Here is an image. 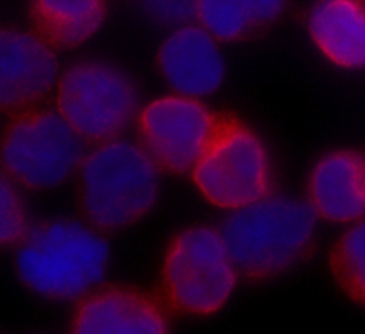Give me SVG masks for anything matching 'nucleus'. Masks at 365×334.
<instances>
[{"label":"nucleus","instance_id":"1","mask_svg":"<svg viewBox=\"0 0 365 334\" xmlns=\"http://www.w3.org/2000/svg\"><path fill=\"white\" fill-rule=\"evenodd\" d=\"M16 248L14 264L21 284L53 303H77L103 284L110 263L104 234L70 217L31 224Z\"/></svg>","mask_w":365,"mask_h":334},{"label":"nucleus","instance_id":"9","mask_svg":"<svg viewBox=\"0 0 365 334\" xmlns=\"http://www.w3.org/2000/svg\"><path fill=\"white\" fill-rule=\"evenodd\" d=\"M68 334H171L170 311L143 288L101 284L76 303Z\"/></svg>","mask_w":365,"mask_h":334},{"label":"nucleus","instance_id":"7","mask_svg":"<svg viewBox=\"0 0 365 334\" xmlns=\"http://www.w3.org/2000/svg\"><path fill=\"white\" fill-rule=\"evenodd\" d=\"M84 141L56 108L14 113L0 136V168L19 187L47 191L77 174Z\"/></svg>","mask_w":365,"mask_h":334},{"label":"nucleus","instance_id":"12","mask_svg":"<svg viewBox=\"0 0 365 334\" xmlns=\"http://www.w3.org/2000/svg\"><path fill=\"white\" fill-rule=\"evenodd\" d=\"M318 220L351 226L365 218V150L336 147L309 167L305 198Z\"/></svg>","mask_w":365,"mask_h":334},{"label":"nucleus","instance_id":"2","mask_svg":"<svg viewBox=\"0 0 365 334\" xmlns=\"http://www.w3.org/2000/svg\"><path fill=\"white\" fill-rule=\"evenodd\" d=\"M218 228L241 277L267 283L305 261L317 241L318 218L305 200L272 193L228 213Z\"/></svg>","mask_w":365,"mask_h":334},{"label":"nucleus","instance_id":"10","mask_svg":"<svg viewBox=\"0 0 365 334\" xmlns=\"http://www.w3.org/2000/svg\"><path fill=\"white\" fill-rule=\"evenodd\" d=\"M56 50L33 30L0 27V110L36 107L60 77Z\"/></svg>","mask_w":365,"mask_h":334},{"label":"nucleus","instance_id":"14","mask_svg":"<svg viewBox=\"0 0 365 334\" xmlns=\"http://www.w3.org/2000/svg\"><path fill=\"white\" fill-rule=\"evenodd\" d=\"M107 14V0H27L33 31L54 50L88 41L101 30Z\"/></svg>","mask_w":365,"mask_h":334},{"label":"nucleus","instance_id":"5","mask_svg":"<svg viewBox=\"0 0 365 334\" xmlns=\"http://www.w3.org/2000/svg\"><path fill=\"white\" fill-rule=\"evenodd\" d=\"M190 177L210 206L232 213L272 194L275 173L271 151L259 133L232 114H218Z\"/></svg>","mask_w":365,"mask_h":334},{"label":"nucleus","instance_id":"6","mask_svg":"<svg viewBox=\"0 0 365 334\" xmlns=\"http://www.w3.org/2000/svg\"><path fill=\"white\" fill-rule=\"evenodd\" d=\"M140 108L137 84L111 61L84 59L60 73L56 110L84 143L120 138Z\"/></svg>","mask_w":365,"mask_h":334},{"label":"nucleus","instance_id":"18","mask_svg":"<svg viewBox=\"0 0 365 334\" xmlns=\"http://www.w3.org/2000/svg\"><path fill=\"white\" fill-rule=\"evenodd\" d=\"M138 3L150 20L173 29L191 23L197 13V0H138Z\"/></svg>","mask_w":365,"mask_h":334},{"label":"nucleus","instance_id":"16","mask_svg":"<svg viewBox=\"0 0 365 334\" xmlns=\"http://www.w3.org/2000/svg\"><path fill=\"white\" fill-rule=\"evenodd\" d=\"M327 270L336 290L365 308V218L346 226L327 253Z\"/></svg>","mask_w":365,"mask_h":334},{"label":"nucleus","instance_id":"3","mask_svg":"<svg viewBox=\"0 0 365 334\" xmlns=\"http://www.w3.org/2000/svg\"><path fill=\"white\" fill-rule=\"evenodd\" d=\"M76 176L83 218L103 234L144 220L161 194V170L138 141L121 137L87 151Z\"/></svg>","mask_w":365,"mask_h":334},{"label":"nucleus","instance_id":"17","mask_svg":"<svg viewBox=\"0 0 365 334\" xmlns=\"http://www.w3.org/2000/svg\"><path fill=\"white\" fill-rule=\"evenodd\" d=\"M30 227L27 206L19 186L0 173V250L17 247Z\"/></svg>","mask_w":365,"mask_h":334},{"label":"nucleus","instance_id":"13","mask_svg":"<svg viewBox=\"0 0 365 334\" xmlns=\"http://www.w3.org/2000/svg\"><path fill=\"white\" fill-rule=\"evenodd\" d=\"M305 30L315 50L342 70H365V0H314Z\"/></svg>","mask_w":365,"mask_h":334},{"label":"nucleus","instance_id":"8","mask_svg":"<svg viewBox=\"0 0 365 334\" xmlns=\"http://www.w3.org/2000/svg\"><path fill=\"white\" fill-rule=\"evenodd\" d=\"M218 114L202 100L177 93L161 94L138 111V144L161 171L184 176L208 144Z\"/></svg>","mask_w":365,"mask_h":334},{"label":"nucleus","instance_id":"15","mask_svg":"<svg viewBox=\"0 0 365 334\" xmlns=\"http://www.w3.org/2000/svg\"><path fill=\"white\" fill-rule=\"evenodd\" d=\"M289 0H197L195 20L220 43L244 41L282 17Z\"/></svg>","mask_w":365,"mask_h":334},{"label":"nucleus","instance_id":"11","mask_svg":"<svg viewBox=\"0 0 365 334\" xmlns=\"http://www.w3.org/2000/svg\"><path fill=\"white\" fill-rule=\"evenodd\" d=\"M155 66L173 93L200 100L217 93L227 73L220 41L198 23L171 29L157 49Z\"/></svg>","mask_w":365,"mask_h":334},{"label":"nucleus","instance_id":"4","mask_svg":"<svg viewBox=\"0 0 365 334\" xmlns=\"http://www.w3.org/2000/svg\"><path fill=\"white\" fill-rule=\"evenodd\" d=\"M241 274L220 228L192 224L165 246L158 271V297L170 313L211 317L227 307Z\"/></svg>","mask_w":365,"mask_h":334}]
</instances>
